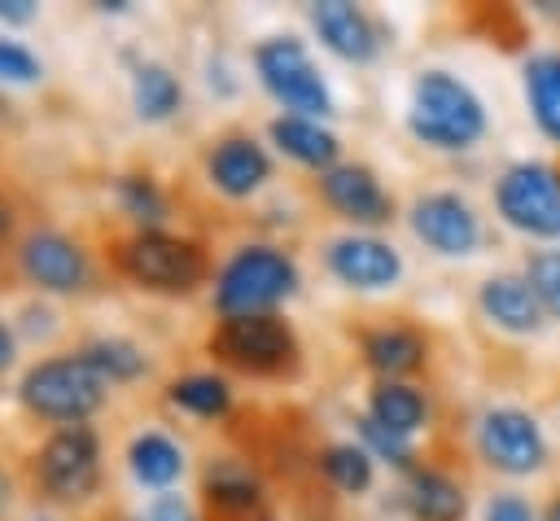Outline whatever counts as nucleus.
Segmentation results:
<instances>
[{
  "mask_svg": "<svg viewBox=\"0 0 560 521\" xmlns=\"http://www.w3.org/2000/svg\"><path fill=\"white\" fill-rule=\"evenodd\" d=\"M88 368L105 381V385H131L140 377H149V355L131 341V337H118V333H101V337H88L83 346H74Z\"/></svg>",
  "mask_w": 560,
  "mask_h": 521,
  "instance_id": "aec40b11",
  "label": "nucleus"
},
{
  "mask_svg": "<svg viewBox=\"0 0 560 521\" xmlns=\"http://www.w3.org/2000/svg\"><path fill=\"white\" fill-rule=\"evenodd\" d=\"M477 447L499 473H534L547 460L542 429L521 407H494L477 425Z\"/></svg>",
  "mask_w": 560,
  "mask_h": 521,
  "instance_id": "9d476101",
  "label": "nucleus"
},
{
  "mask_svg": "<svg viewBox=\"0 0 560 521\" xmlns=\"http://www.w3.org/2000/svg\"><path fill=\"white\" fill-rule=\"evenodd\" d=\"M311 26H315L319 44L328 53H337L341 61H372L376 57V26L359 4H346V0L311 4Z\"/></svg>",
  "mask_w": 560,
  "mask_h": 521,
  "instance_id": "2eb2a0df",
  "label": "nucleus"
},
{
  "mask_svg": "<svg viewBox=\"0 0 560 521\" xmlns=\"http://www.w3.org/2000/svg\"><path fill=\"white\" fill-rule=\"evenodd\" d=\"M206 180L223 197H254L271 180V158L249 131H228L206 149Z\"/></svg>",
  "mask_w": 560,
  "mask_h": 521,
  "instance_id": "ddd939ff",
  "label": "nucleus"
},
{
  "mask_svg": "<svg viewBox=\"0 0 560 521\" xmlns=\"http://www.w3.org/2000/svg\"><path fill=\"white\" fill-rule=\"evenodd\" d=\"M481 311L512 333H534L542 324V302L525 276H490L481 285Z\"/></svg>",
  "mask_w": 560,
  "mask_h": 521,
  "instance_id": "6ab92c4d",
  "label": "nucleus"
},
{
  "mask_svg": "<svg viewBox=\"0 0 560 521\" xmlns=\"http://www.w3.org/2000/svg\"><path fill=\"white\" fill-rule=\"evenodd\" d=\"M166 403L197 420H219L232 407V385L219 372H184L166 385Z\"/></svg>",
  "mask_w": 560,
  "mask_h": 521,
  "instance_id": "393cba45",
  "label": "nucleus"
},
{
  "mask_svg": "<svg viewBox=\"0 0 560 521\" xmlns=\"http://www.w3.org/2000/svg\"><path fill=\"white\" fill-rule=\"evenodd\" d=\"M254 70L262 79V88L302 118H324L332 114V92L324 83V74L315 70L311 53L302 48V39L293 35H271L254 48Z\"/></svg>",
  "mask_w": 560,
  "mask_h": 521,
  "instance_id": "6e6552de",
  "label": "nucleus"
},
{
  "mask_svg": "<svg viewBox=\"0 0 560 521\" xmlns=\"http://www.w3.org/2000/svg\"><path fill=\"white\" fill-rule=\"evenodd\" d=\"M13 508V477H9V468L0 464V517Z\"/></svg>",
  "mask_w": 560,
  "mask_h": 521,
  "instance_id": "4c0bfd02",
  "label": "nucleus"
},
{
  "mask_svg": "<svg viewBox=\"0 0 560 521\" xmlns=\"http://www.w3.org/2000/svg\"><path fill=\"white\" fill-rule=\"evenodd\" d=\"M13 328H18V341L39 346V341H52V333L61 328V320H57V311H52L44 298H31V302H22V306H18Z\"/></svg>",
  "mask_w": 560,
  "mask_h": 521,
  "instance_id": "2f4dec72",
  "label": "nucleus"
},
{
  "mask_svg": "<svg viewBox=\"0 0 560 521\" xmlns=\"http://www.w3.org/2000/svg\"><path fill=\"white\" fill-rule=\"evenodd\" d=\"M525 280L529 289L538 293L542 311H551L560 320V250H538L529 263H525Z\"/></svg>",
  "mask_w": 560,
  "mask_h": 521,
  "instance_id": "c756f323",
  "label": "nucleus"
},
{
  "mask_svg": "<svg viewBox=\"0 0 560 521\" xmlns=\"http://www.w3.org/2000/svg\"><path fill=\"white\" fill-rule=\"evenodd\" d=\"M407 127L416 140H424L433 149H468L486 131V109L464 79H455L446 70H424L411 83Z\"/></svg>",
  "mask_w": 560,
  "mask_h": 521,
  "instance_id": "39448f33",
  "label": "nucleus"
},
{
  "mask_svg": "<svg viewBox=\"0 0 560 521\" xmlns=\"http://www.w3.org/2000/svg\"><path fill=\"white\" fill-rule=\"evenodd\" d=\"M319 197L332 215L350 219V223H385L394 215L389 193L381 188V180L363 166V162H337L319 175Z\"/></svg>",
  "mask_w": 560,
  "mask_h": 521,
  "instance_id": "4468645a",
  "label": "nucleus"
},
{
  "mask_svg": "<svg viewBox=\"0 0 560 521\" xmlns=\"http://www.w3.org/2000/svg\"><path fill=\"white\" fill-rule=\"evenodd\" d=\"M324 263L346 289H394L402 276L398 250L381 236H368V232L332 236L324 250Z\"/></svg>",
  "mask_w": 560,
  "mask_h": 521,
  "instance_id": "9b49d317",
  "label": "nucleus"
},
{
  "mask_svg": "<svg viewBox=\"0 0 560 521\" xmlns=\"http://www.w3.org/2000/svg\"><path fill=\"white\" fill-rule=\"evenodd\" d=\"M109 263L127 285L144 293H166V298H184L210 276L206 250L192 236H179L166 228H131L127 236L114 241Z\"/></svg>",
  "mask_w": 560,
  "mask_h": 521,
  "instance_id": "f257e3e1",
  "label": "nucleus"
},
{
  "mask_svg": "<svg viewBox=\"0 0 560 521\" xmlns=\"http://www.w3.org/2000/svg\"><path fill=\"white\" fill-rule=\"evenodd\" d=\"M105 398H109V385L88 368L79 350L44 355L26 363V372L18 377V407L31 420H44L52 429L88 425L105 407Z\"/></svg>",
  "mask_w": 560,
  "mask_h": 521,
  "instance_id": "f03ea898",
  "label": "nucleus"
},
{
  "mask_svg": "<svg viewBox=\"0 0 560 521\" xmlns=\"http://www.w3.org/2000/svg\"><path fill=\"white\" fill-rule=\"evenodd\" d=\"M411 232L438 254H472L481 241L477 210L459 193H424L411 206Z\"/></svg>",
  "mask_w": 560,
  "mask_h": 521,
  "instance_id": "f8f14e48",
  "label": "nucleus"
},
{
  "mask_svg": "<svg viewBox=\"0 0 560 521\" xmlns=\"http://www.w3.org/2000/svg\"><path fill=\"white\" fill-rule=\"evenodd\" d=\"M31 490L57 508L88 503L101 490L105 477V455H101V433L92 425H61L48 429L44 442L26 460Z\"/></svg>",
  "mask_w": 560,
  "mask_h": 521,
  "instance_id": "7ed1b4c3",
  "label": "nucleus"
},
{
  "mask_svg": "<svg viewBox=\"0 0 560 521\" xmlns=\"http://www.w3.org/2000/svg\"><path fill=\"white\" fill-rule=\"evenodd\" d=\"M136 521H197V512L179 490H162V495H149V503L136 512Z\"/></svg>",
  "mask_w": 560,
  "mask_h": 521,
  "instance_id": "473e14b6",
  "label": "nucleus"
},
{
  "mask_svg": "<svg viewBox=\"0 0 560 521\" xmlns=\"http://www.w3.org/2000/svg\"><path fill=\"white\" fill-rule=\"evenodd\" d=\"M499 215L529 236H560V171L547 162H516L494 188Z\"/></svg>",
  "mask_w": 560,
  "mask_h": 521,
  "instance_id": "1a4fd4ad",
  "label": "nucleus"
},
{
  "mask_svg": "<svg viewBox=\"0 0 560 521\" xmlns=\"http://www.w3.org/2000/svg\"><path fill=\"white\" fill-rule=\"evenodd\" d=\"M267 131H271V144H276L284 158H293V162H302V166H315L319 175H324L328 166H337L341 144H337V136H332L328 127H319V118L280 114V118H271Z\"/></svg>",
  "mask_w": 560,
  "mask_h": 521,
  "instance_id": "f3484780",
  "label": "nucleus"
},
{
  "mask_svg": "<svg viewBox=\"0 0 560 521\" xmlns=\"http://www.w3.org/2000/svg\"><path fill=\"white\" fill-rule=\"evenodd\" d=\"M184 105V83L171 66L162 61H140L131 70V109L144 123H166L175 118V109Z\"/></svg>",
  "mask_w": 560,
  "mask_h": 521,
  "instance_id": "412c9836",
  "label": "nucleus"
},
{
  "mask_svg": "<svg viewBox=\"0 0 560 521\" xmlns=\"http://www.w3.org/2000/svg\"><path fill=\"white\" fill-rule=\"evenodd\" d=\"M210 355L249 377H284L298 368V337L280 315H228L206 337Z\"/></svg>",
  "mask_w": 560,
  "mask_h": 521,
  "instance_id": "423d86ee",
  "label": "nucleus"
},
{
  "mask_svg": "<svg viewBox=\"0 0 560 521\" xmlns=\"http://www.w3.org/2000/svg\"><path fill=\"white\" fill-rule=\"evenodd\" d=\"M0 276H4V271H0Z\"/></svg>",
  "mask_w": 560,
  "mask_h": 521,
  "instance_id": "ea45409f",
  "label": "nucleus"
},
{
  "mask_svg": "<svg viewBox=\"0 0 560 521\" xmlns=\"http://www.w3.org/2000/svg\"><path fill=\"white\" fill-rule=\"evenodd\" d=\"M486 521H534V508L521 495H494L486 503Z\"/></svg>",
  "mask_w": 560,
  "mask_h": 521,
  "instance_id": "72a5a7b5",
  "label": "nucleus"
},
{
  "mask_svg": "<svg viewBox=\"0 0 560 521\" xmlns=\"http://www.w3.org/2000/svg\"><path fill=\"white\" fill-rule=\"evenodd\" d=\"M114 201H118V210L136 228H162L166 215H171V201H166L162 184L149 171H122V175H114Z\"/></svg>",
  "mask_w": 560,
  "mask_h": 521,
  "instance_id": "a878e982",
  "label": "nucleus"
},
{
  "mask_svg": "<svg viewBox=\"0 0 560 521\" xmlns=\"http://www.w3.org/2000/svg\"><path fill=\"white\" fill-rule=\"evenodd\" d=\"M122 460H127L131 482L144 486V490H153V495L171 490V486L184 477V468H188L184 447H179L166 429H140V433L127 442V455H122Z\"/></svg>",
  "mask_w": 560,
  "mask_h": 521,
  "instance_id": "dca6fc26",
  "label": "nucleus"
},
{
  "mask_svg": "<svg viewBox=\"0 0 560 521\" xmlns=\"http://www.w3.org/2000/svg\"><path fill=\"white\" fill-rule=\"evenodd\" d=\"M298 293V263L276 245H241L214 271V311L228 315H276Z\"/></svg>",
  "mask_w": 560,
  "mask_h": 521,
  "instance_id": "20e7f679",
  "label": "nucleus"
},
{
  "mask_svg": "<svg viewBox=\"0 0 560 521\" xmlns=\"http://www.w3.org/2000/svg\"><path fill=\"white\" fill-rule=\"evenodd\" d=\"M13 363H18V328L13 320L0 315V372H9Z\"/></svg>",
  "mask_w": 560,
  "mask_h": 521,
  "instance_id": "c9c22d12",
  "label": "nucleus"
},
{
  "mask_svg": "<svg viewBox=\"0 0 560 521\" xmlns=\"http://www.w3.org/2000/svg\"><path fill=\"white\" fill-rule=\"evenodd\" d=\"M319 468L346 495H363L372 486V455L363 451V442H328L319 451Z\"/></svg>",
  "mask_w": 560,
  "mask_h": 521,
  "instance_id": "cd10ccee",
  "label": "nucleus"
},
{
  "mask_svg": "<svg viewBox=\"0 0 560 521\" xmlns=\"http://www.w3.org/2000/svg\"><path fill=\"white\" fill-rule=\"evenodd\" d=\"M39 79H44L39 53L0 31V83H9V88H31V83H39Z\"/></svg>",
  "mask_w": 560,
  "mask_h": 521,
  "instance_id": "c85d7f7f",
  "label": "nucleus"
},
{
  "mask_svg": "<svg viewBox=\"0 0 560 521\" xmlns=\"http://www.w3.org/2000/svg\"><path fill=\"white\" fill-rule=\"evenodd\" d=\"M359 346H363V363H368L372 372H381L385 381L416 372V368L424 363V355H429V341H424L416 328H407V324L372 328V333H363Z\"/></svg>",
  "mask_w": 560,
  "mask_h": 521,
  "instance_id": "a211bd4d",
  "label": "nucleus"
},
{
  "mask_svg": "<svg viewBox=\"0 0 560 521\" xmlns=\"http://www.w3.org/2000/svg\"><path fill=\"white\" fill-rule=\"evenodd\" d=\"M354 425H359L363 451H368L372 460H389V464H398V468H411V442H407V438L389 433V429H385V425H376L368 412H363Z\"/></svg>",
  "mask_w": 560,
  "mask_h": 521,
  "instance_id": "7c9ffc66",
  "label": "nucleus"
},
{
  "mask_svg": "<svg viewBox=\"0 0 560 521\" xmlns=\"http://www.w3.org/2000/svg\"><path fill=\"white\" fill-rule=\"evenodd\" d=\"M201 495L210 499V508L241 517V512H254L258 508L262 486L249 473V464H241V460H210L206 473H201Z\"/></svg>",
  "mask_w": 560,
  "mask_h": 521,
  "instance_id": "4be33fe9",
  "label": "nucleus"
},
{
  "mask_svg": "<svg viewBox=\"0 0 560 521\" xmlns=\"http://www.w3.org/2000/svg\"><path fill=\"white\" fill-rule=\"evenodd\" d=\"M525 92H529V109L538 118V127L560 140V53L534 57L525 66Z\"/></svg>",
  "mask_w": 560,
  "mask_h": 521,
  "instance_id": "bb28decb",
  "label": "nucleus"
},
{
  "mask_svg": "<svg viewBox=\"0 0 560 521\" xmlns=\"http://www.w3.org/2000/svg\"><path fill=\"white\" fill-rule=\"evenodd\" d=\"M13 232H18V206H13L9 193L0 188V250L13 241Z\"/></svg>",
  "mask_w": 560,
  "mask_h": 521,
  "instance_id": "e433bc0d",
  "label": "nucleus"
},
{
  "mask_svg": "<svg viewBox=\"0 0 560 521\" xmlns=\"http://www.w3.org/2000/svg\"><path fill=\"white\" fill-rule=\"evenodd\" d=\"M407 508L416 521H459L464 517V486L442 468H411Z\"/></svg>",
  "mask_w": 560,
  "mask_h": 521,
  "instance_id": "5701e85b",
  "label": "nucleus"
},
{
  "mask_svg": "<svg viewBox=\"0 0 560 521\" xmlns=\"http://www.w3.org/2000/svg\"><path fill=\"white\" fill-rule=\"evenodd\" d=\"M368 416H372L376 425H385L389 433L411 438V433L424 425L429 403H424V394H420L416 385H407V381H381V385H372V394H368Z\"/></svg>",
  "mask_w": 560,
  "mask_h": 521,
  "instance_id": "b1692460",
  "label": "nucleus"
},
{
  "mask_svg": "<svg viewBox=\"0 0 560 521\" xmlns=\"http://www.w3.org/2000/svg\"><path fill=\"white\" fill-rule=\"evenodd\" d=\"M35 13H39L35 0H0V22L4 26H26V22H35Z\"/></svg>",
  "mask_w": 560,
  "mask_h": 521,
  "instance_id": "f704fd0d",
  "label": "nucleus"
},
{
  "mask_svg": "<svg viewBox=\"0 0 560 521\" xmlns=\"http://www.w3.org/2000/svg\"><path fill=\"white\" fill-rule=\"evenodd\" d=\"M547 521H560V499H556V503L547 508Z\"/></svg>",
  "mask_w": 560,
  "mask_h": 521,
  "instance_id": "58836bf2",
  "label": "nucleus"
},
{
  "mask_svg": "<svg viewBox=\"0 0 560 521\" xmlns=\"http://www.w3.org/2000/svg\"><path fill=\"white\" fill-rule=\"evenodd\" d=\"M13 276L26 280L31 289L57 293V298H79V293H92V285H96L92 254L83 250V241H74L61 228H31L26 236H18Z\"/></svg>",
  "mask_w": 560,
  "mask_h": 521,
  "instance_id": "0eeeda50",
  "label": "nucleus"
}]
</instances>
